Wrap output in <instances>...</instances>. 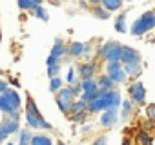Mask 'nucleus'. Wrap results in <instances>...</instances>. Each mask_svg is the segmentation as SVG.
Here are the masks:
<instances>
[{
	"mask_svg": "<svg viewBox=\"0 0 155 145\" xmlns=\"http://www.w3.org/2000/svg\"><path fill=\"white\" fill-rule=\"evenodd\" d=\"M26 122L31 129H37V131H48L51 129V123L44 120V116L40 114V111L37 109L33 98L28 94V102H26Z\"/></svg>",
	"mask_w": 155,
	"mask_h": 145,
	"instance_id": "1",
	"label": "nucleus"
},
{
	"mask_svg": "<svg viewBox=\"0 0 155 145\" xmlns=\"http://www.w3.org/2000/svg\"><path fill=\"white\" fill-rule=\"evenodd\" d=\"M155 29V11H146L140 18H137L131 26V35L133 36H142L148 31Z\"/></svg>",
	"mask_w": 155,
	"mask_h": 145,
	"instance_id": "2",
	"label": "nucleus"
},
{
	"mask_svg": "<svg viewBox=\"0 0 155 145\" xmlns=\"http://www.w3.org/2000/svg\"><path fill=\"white\" fill-rule=\"evenodd\" d=\"M73 102H75V93H73L71 87H62L57 93V105H58L62 114H69Z\"/></svg>",
	"mask_w": 155,
	"mask_h": 145,
	"instance_id": "3",
	"label": "nucleus"
},
{
	"mask_svg": "<svg viewBox=\"0 0 155 145\" xmlns=\"http://www.w3.org/2000/svg\"><path fill=\"white\" fill-rule=\"evenodd\" d=\"M101 56L106 62H120L122 56V45L119 42H106L101 49Z\"/></svg>",
	"mask_w": 155,
	"mask_h": 145,
	"instance_id": "4",
	"label": "nucleus"
},
{
	"mask_svg": "<svg viewBox=\"0 0 155 145\" xmlns=\"http://www.w3.org/2000/svg\"><path fill=\"white\" fill-rule=\"evenodd\" d=\"M128 93H130V100L133 103H137V105H142L144 103V100H146V89H144V85L140 82L131 84V87L128 89Z\"/></svg>",
	"mask_w": 155,
	"mask_h": 145,
	"instance_id": "5",
	"label": "nucleus"
},
{
	"mask_svg": "<svg viewBox=\"0 0 155 145\" xmlns=\"http://www.w3.org/2000/svg\"><path fill=\"white\" fill-rule=\"evenodd\" d=\"M101 96L106 100V103H108V109H117L119 105H122L120 93H119L117 89H111V91H101Z\"/></svg>",
	"mask_w": 155,
	"mask_h": 145,
	"instance_id": "6",
	"label": "nucleus"
},
{
	"mask_svg": "<svg viewBox=\"0 0 155 145\" xmlns=\"http://www.w3.org/2000/svg\"><path fill=\"white\" fill-rule=\"evenodd\" d=\"M90 51H91V45H90V44H84V42H73V44H69V47H68V53H69L71 56H75V58L86 56V54H90Z\"/></svg>",
	"mask_w": 155,
	"mask_h": 145,
	"instance_id": "7",
	"label": "nucleus"
},
{
	"mask_svg": "<svg viewBox=\"0 0 155 145\" xmlns=\"http://www.w3.org/2000/svg\"><path fill=\"white\" fill-rule=\"evenodd\" d=\"M120 62L122 65H128V63H137L140 62V53L133 47H128V45H122V56H120Z\"/></svg>",
	"mask_w": 155,
	"mask_h": 145,
	"instance_id": "8",
	"label": "nucleus"
},
{
	"mask_svg": "<svg viewBox=\"0 0 155 145\" xmlns=\"http://www.w3.org/2000/svg\"><path fill=\"white\" fill-rule=\"evenodd\" d=\"M95 72H97V63L95 62H86L79 65V76L81 80H91L95 78Z\"/></svg>",
	"mask_w": 155,
	"mask_h": 145,
	"instance_id": "9",
	"label": "nucleus"
},
{
	"mask_svg": "<svg viewBox=\"0 0 155 145\" xmlns=\"http://www.w3.org/2000/svg\"><path fill=\"white\" fill-rule=\"evenodd\" d=\"M115 123H117V109H106L102 113V116H101V125L106 127V129H110Z\"/></svg>",
	"mask_w": 155,
	"mask_h": 145,
	"instance_id": "10",
	"label": "nucleus"
},
{
	"mask_svg": "<svg viewBox=\"0 0 155 145\" xmlns=\"http://www.w3.org/2000/svg\"><path fill=\"white\" fill-rule=\"evenodd\" d=\"M68 54V45L60 40V38H57V42H55V45H53V49H51V56H55L57 60H60L62 56H66Z\"/></svg>",
	"mask_w": 155,
	"mask_h": 145,
	"instance_id": "11",
	"label": "nucleus"
},
{
	"mask_svg": "<svg viewBox=\"0 0 155 145\" xmlns=\"http://www.w3.org/2000/svg\"><path fill=\"white\" fill-rule=\"evenodd\" d=\"M106 109H108V103L102 96L97 98V100L88 102V113H99V111H106Z\"/></svg>",
	"mask_w": 155,
	"mask_h": 145,
	"instance_id": "12",
	"label": "nucleus"
},
{
	"mask_svg": "<svg viewBox=\"0 0 155 145\" xmlns=\"http://www.w3.org/2000/svg\"><path fill=\"white\" fill-rule=\"evenodd\" d=\"M97 85H99L101 91H111L115 87V82L110 78V75H102V76L97 78Z\"/></svg>",
	"mask_w": 155,
	"mask_h": 145,
	"instance_id": "13",
	"label": "nucleus"
},
{
	"mask_svg": "<svg viewBox=\"0 0 155 145\" xmlns=\"http://www.w3.org/2000/svg\"><path fill=\"white\" fill-rule=\"evenodd\" d=\"M0 111H2L4 114H8V116H11V114L17 113V109H13V105L9 103V100H8L6 94H0Z\"/></svg>",
	"mask_w": 155,
	"mask_h": 145,
	"instance_id": "14",
	"label": "nucleus"
},
{
	"mask_svg": "<svg viewBox=\"0 0 155 145\" xmlns=\"http://www.w3.org/2000/svg\"><path fill=\"white\" fill-rule=\"evenodd\" d=\"M124 71H126L128 76L137 78V76L140 75V71H142V65H140V62H137V63H128V65H124Z\"/></svg>",
	"mask_w": 155,
	"mask_h": 145,
	"instance_id": "15",
	"label": "nucleus"
},
{
	"mask_svg": "<svg viewBox=\"0 0 155 145\" xmlns=\"http://www.w3.org/2000/svg\"><path fill=\"white\" fill-rule=\"evenodd\" d=\"M37 6H42V0H18V8L22 11H31Z\"/></svg>",
	"mask_w": 155,
	"mask_h": 145,
	"instance_id": "16",
	"label": "nucleus"
},
{
	"mask_svg": "<svg viewBox=\"0 0 155 145\" xmlns=\"http://www.w3.org/2000/svg\"><path fill=\"white\" fill-rule=\"evenodd\" d=\"M81 84H82V94L99 91V85H97V80L95 78H91V80H81Z\"/></svg>",
	"mask_w": 155,
	"mask_h": 145,
	"instance_id": "17",
	"label": "nucleus"
},
{
	"mask_svg": "<svg viewBox=\"0 0 155 145\" xmlns=\"http://www.w3.org/2000/svg\"><path fill=\"white\" fill-rule=\"evenodd\" d=\"M6 96H8V100H9V103L13 105V109H20V105H22V100H20V96H18V93L17 91H13V89H9L8 93H6Z\"/></svg>",
	"mask_w": 155,
	"mask_h": 145,
	"instance_id": "18",
	"label": "nucleus"
},
{
	"mask_svg": "<svg viewBox=\"0 0 155 145\" xmlns=\"http://www.w3.org/2000/svg\"><path fill=\"white\" fill-rule=\"evenodd\" d=\"M29 145H53V140L46 134H35L29 141Z\"/></svg>",
	"mask_w": 155,
	"mask_h": 145,
	"instance_id": "19",
	"label": "nucleus"
},
{
	"mask_svg": "<svg viewBox=\"0 0 155 145\" xmlns=\"http://www.w3.org/2000/svg\"><path fill=\"white\" fill-rule=\"evenodd\" d=\"M122 2H124V0H102V2H101V6L111 13V11H117V9H120Z\"/></svg>",
	"mask_w": 155,
	"mask_h": 145,
	"instance_id": "20",
	"label": "nucleus"
},
{
	"mask_svg": "<svg viewBox=\"0 0 155 145\" xmlns=\"http://www.w3.org/2000/svg\"><path fill=\"white\" fill-rule=\"evenodd\" d=\"M81 111H88V100L81 98V100H75L73 105H71V111L69 114H75V113H81Z\"/></svg>",
	"mask_w": 155,
	"mask_h": 145,
	"instance_id": "21",
	"label": "nucleus"
},
{
	"mask_svg": "<svg viewBox=\"0 0 155 145\" xmlns=\"http://www.w3.org/2000/svg\"><path fill=\"white\" fill-rule=\"evenodd\" d=\"M2 127L8 131V134H13L18 131V120H11V118H6V122L2 123Z\"/></svg>",
	"mask_w": 155,
	"mask_h": 145,
	"instance_id": "22",
	"label": "nucleus"
},
{
	"mask_svg": "<svg viewBox=\"0 0 155 145\" xmlns=\"http://www.w3.org/2000/svg\"><path fill=\"white\" fill-rule=\"evenodd\" d=\"M93 17L95 18H101V20H106V18H110V11L108 9H104L102 6H93Z\"/></svg>",
	"mask_w": 155,
	"mask_h": 145,
	"instance_id": "23",
	"label": "nucleus"
},
{
	"mask_svg": "<svg viewBox=\"0 0 155 145\" xmlns=\"http://www.w3.org/2000/svg\"><path fill=\"white\" fill-rule=\"evenodd\" d=\"M124 65L122 62H106V75H113L117 71H122Z\"/></svg>",
	"mask_w": 155,
	"mask_h": 145,
	"instance_id": "24",
	"label": "nucleus"
},
{
	"mask_svg": "<svg viewBox=\"0 0 155 145\" xmlns=\"http://www.w3.org/2000/svg\"><path fill=\"white\" fill-rule=\"evenodd\" d=\"M115 29H117L119 33H126V31H128V27H126V15H124V13L117 17V20H115Z\"/></svg>",
	"mask_w": 155,
	"mask_h": 145,
	"instance_id": "25",
	"label": "nucleus"
},
{
	"mask_svg": "<svg viewBox=\"0 0 155 145\" xmlns=\"http://www.w3.org/2000/svg\"><path fill=\"white\" fill-rule=\"evenodd\" d=\"M131 103H133L131 100H124V102H122V105H120V114H122L120 118H122V120L130 118V114H131Z\"/></svg>",
	"mask_w": 155,
	"mask_h": 145,
	"instance_id": "26",
	"label": "nucleus"
},
{
	"mask_svg": "<svg viewBox=\"0 0 155 145\" xmlns=\"http://www.w3.org/2000/svg\"><path fill=\"white\" fill-rule=\"evenodd\" d=\"M110 78H111L115 84H124V82L128 80V75H126V71L122 69V71H117V72H113V75H110Z\"/></svg>",
	"mask_w": 155,
	"mask_h": 145,
	"instance_id": "27",
	"label": "nucleus"
},
{
	"mask_svg": "<svg viewBox=\"0 0 155 145\" xmlns=\"http://www.w3.org/2000/svg\"><path fill=\"white\" fill-rule=\"evenodd\" d=\"M137 143L139 145H151V136L146 131H139L137 134Z\"/></svg>",
	"mask_w": 155,
	"mask_h": 145,
	"instance_id": "28",
	"label": "nucleus"
},
{
	"mask_svg": "<svg viewBox=\"0 0 155 145\" xmlns=\"http://www.w3.org/2000/svg\"><path fill=\"white\" fill-rule=\"evenodd\" d=\"M31 13H33V17H35V18H40V20H44V22H48V20H49V17H48V13L44 11V8H42V6H37L35 9H31Z\"/></svg>",
	"mask_w": 155,
	"mask_h": 145,
	"instance_id": "29",
	"label": "nucleus"
},
{
	"mask_svg": "<svg viewBox=\"0 0 155 145\" xmlns=\"http://www.w3.org/2000/svg\"><path fill=\"white\" fill-rule=\"evenodd\" d=\"M88 111H81V113H75V114H69L71 116V122H75V123H82V122H86L88 120Z\"/></svg>",
	"mask_w": 155,
	"mask_h": 145,
	"instance_id": "30",
	"label": "nucleus"
},
{
	"mask_svg": "<svg viewBox=\"0 0 155 145\" xmlns=\"http://www.w3.org/2000/svg\"><path fill=\"white\" fill-rule=\"evenodd\" d=\"M62 89V80L57 76V78H51V82H49V91L51 93H58Z\"/></svg>",
	"mask_w": 155,
	"mask_h": 145,
	"instance_id": "31",
	"label": "nucleus"
},
{
	"mask_svg": "<svg viewBox=\"0 0 155 145\" xmlns=\"http://www.w3.org/2000/svg\"><path fill=\"white\" fill-rule=\"evenodd\" d=\"M58 72H60V63H55V65H49L48 67V76H49V80L51 78H57Z\"/></svg>",
	"mask_w": 155,
	"mask_h": 145,
	"instance_id": "32",
	"label": "nucleus"
},
{
	"mask_svg": "<svg viewBox=\"0 0 155 145\" xmlns=\"http://www.w3.org/2000/svg\"><path fill=\"white\" fill-rule=\"evenodd\" d=\"M146 116H148L150 122L155 123V103H150V105L146 107Z\"/></svg>",
	"mask_w": 155,
	"mask_h": 145,
	"instance_id": "33",
	"label": "nucleus"
},
{
	"mask_svg": "<svg viewBox=\"0 0 155 145\" xmlns=\"http://www.w3.org/2000/svg\"><path fill=\"white\" fill-rule=\"evenodd\" d=\"M31 138H33V134H31L29 131H22V132H20V143H29Z\"/></svg>",
	"mask_w": 155,
	"mask_h": 145,
	"instance_id": "34",
	"label": "nucleus"
},
{
	"mask_svg": "<svg viewBox=\"0 0 155 145\" xmlns=\"http://www.w3.org/2000/svg\"><path fill=\"white\" fill-rule=\"evenodd\" d=\"M71 89H73V93H75V96H77V94H81V93H82V84H81V82H75Z\"/></svg>",
	"mask_w": 155,
	"mask_h": 145,
	"instance_id": "35",
	"label": "nucleus"
},
{
	"mask_svg": "<svg viewBox=\"0 0 155 145\" xmlns=\"http://www.w3.org/2000/svg\"><path fill=\"white\" fill-rule=\"evenodd\" d=\"M93 145H108V138H106V136H99V138L93 141Z\"/></svg>",
	"mask_w": 155,
	"mask_h": 145,
	"instance_id": "36",
	"label": "nucleus"
},
{
	"mask_svg": "<svg viewBox=\"0 0 155 145\" xmlns=\"http://www.w3.org/2000/svg\"><path fill=\"white\" fill-rule=\"evenodd\" d=\"M68 84H75V71L73 69H69V72H68Z\"/></svg>",
	"mask_w": 155,
	"mask_h": 145,
	"instance_id": "37",
	"label": "nucleus"
},
{
	"mask_svg": "<svg viewBox=\"0 0 155 145\" xmlns=\"http://www.w3.org/2000/svg\"><path fill=\"white\" fill-rule=\"evenodd\" d=\"M8 87H9V85H8L6 82H2V80H0V94H6V93L9 91Z\"/></svg>",
	"mask_w": 155,
	"mask_h": 145,
	"instance_id": "38",
	"label": "nucleus"
},
{
	"mask_svg": "<svg viewBox=\"0 0 155 145\" xmlns=\"http://www.w3.org/2000/svg\"><path fill=\"white\" fill-rule=\"evenodd\" d=\"M6 138H8V131H6V129H4L2 125H0V143H2V141H4Z\"/></svg>",
	"mask_w": 155,
	"mask_h": 145,
	"instance_id": "39",
	"label": "nucleus"
},
{
	"mask_svg": "<svg viewBox=\"0 0 155 145\" xmlns=\"http://www.w3.org/2000/svg\"><path fill=\"white\" fill-rule=\"evenodd\" d=\"M46 63H48V67H49V65H55V63H58V60H57L55 56H51V54H49V56H48V60H46Z\"/></svg>",
	"mask_w": 155,
	"mask_h": 145,
	"instance_id": "40",
	"label": "nucleus"
},
{
	"mask_svg": "<svg viewBox=\"0 0 155 145\" xmlns=\"http://www.w3.org/2000/svg\"><path fill=\"white\" fill-rule=\"evenodd\" d=\"M88 2H90V4H93V6H101L102 0H88Z\"/></svg>",
	"mask_w": 155,
	"mask_h": 145,
	"instance_id": "41",
	"label": "nucleus"
},
{
	"mask_svg": "<svg viewBox=\"0 0 155 145\" xmlns=\"http://www.w3.org/2000/svg\"><path fill=\"white\" fill-rule=\"evenodd\" d=\"M122 145H133V143H131V140H130V138H124V141H122Z\"/></svg>",
	"mask_w": 155,
	"mask_h": 145,
	"instance_id": "42",
	"label": "nucleus"
},
{
	"mask_svg": "<svg viewBox=\"0 0 155 145\" xmlns=\"http://www.w3.org/2000/svg\"><path fill=\"white\" fill-rule=\"evenodd\" d=\"M0 42H2V35H0Z\"/></svg>",
	"mask_w": 155,
	"mask_h": 145,
	"instance_id": "43",
	"label": "nucleus"
},
{
	"mask_svg": "<svg viewBox=\"0 0 155 145\" xmlns=\"http://www.w3.org/2000/svg\"><path fill=\"white\" fill-rule=\"evenodd\" d=\"M124 2H131V0H124Z\"/></svg>",
	"mask_w": 155,
	"mask_h": 145,
	"instance_id": "44",
	"label": "nucleus"
},
{
	"mask_svg": "<svg viewBox=\"0 0 155 145\" xmlns=\"http://www.w3.org/2000/svg\"><path fill=\"white\" fill-rule=\"evenodd\" d=\"M58 145H64V143H58Z\"/></svg>",
	"mask_w": 155,
	"mask_h": 145,
	"instance_id": "45",
	"label": "nucleus"
},
{
	"mask_svg": "<svg viewBox=\"0 0 155 145\" xmlns=\"http://www.w3.org/2000/svg\"><path fill=\"white\" fill-rule=\"evenodd\" d=\"M8 145H13V143H8Z\"/></svg>",
	"mask_w": 155,
	"mask_h": 145,
	"instance_id": "46",
	"label": "nucleus"
}]
</instances>
